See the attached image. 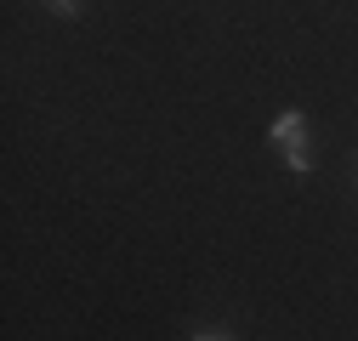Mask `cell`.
<instances>
[{
    "instance_id": "1",
    "label": "cell",
    "mask_w": 358,
    "mask_h": 341,
    "mask_svg": "<svg viewBox=\"0 0 358 341\" xmlns=\"http://www.w3.org/2000/svg\"><path fill=\"white\" fill-rule=\"evenodd\" d=\"M267 143L285 148V165H290V177H313V137H307V114L301 108H279V119L267 125Z\"/></svg>"
},
{
    "instance_id": "2",
    "label": "cell",
    "mask_w": 358,
    "mask_h": 341,
    "mask_svg": "<svg viewBox=\"0 0 358 341\" xmlns=\"http://www.w3.org/2000/svg\"><path fill=\"white\" fill-rule=\"evenodd\" d=\"M188 341H239V335H234L228 324H199V330H194Z\"/></svg>"
},
{
    "instance_id": "3",
    "label": "cell",
    "mask_w": 358,
    "mask_h": 341,
    "mask_svg": "<svg viewBox=\"0 0 358 341\" xmlns=\"http://www.w3.org/2000/svg\"><path fill=\"white\" fill-rule=\"evenodd\" d=\"M46 6H52L57 17H80V12H85V0H46Z\"/></svg>"
}]
</instances>
